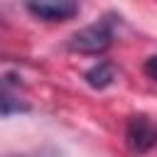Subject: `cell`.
<instances>
[{"instance_id": "obj_3", "label": "cell", "mask_w": 157, "mask_h": 157, "mask_svg": "<svg viewBox=\"0 0 157 157\" xmlns=\"http://www.w3.org/2000/svg\"><path fill=\"white\" fill-rule=\"evenodd\" d=\"M27 10L47 22H64L71 20L74 15H78V5L69 2V0H39V2H27Z\"/></svg>"}, {"instance_id": "obj_6", "label": "cell", "mask_w": 157, "mask_h": 157, "mask_svg": "<svg viewBox=\"0 0 157 157\" xmlns=\"http://www.w3.org/2000/svg\"><path fill=\"white\" fill-rule=\"evenodd\" d=\"M145 74L152 76V78L157 81V54H155L152 59H147V64H145Z\"/></svg>"}, {"instance_id": "obj_7", "label": "cell", "mask_w": 157, "mask_h": 157, "mask_svg": "<svg viewBox=\"0 0 157 157\" xmlns=\"http://www.w3.org/2000/svg\"><path fill=\"white\" fill-rule=\"evenodd\" d=\"M12 157H29V155H12Z\"/></svg>"}, {"instance_id": "obj_4", "label": "cell", "mask_w": 157, "mask_h": 157, "mask_svg": "<svg viewBox=\"0 0 157 157\" xmlns=\"http://www.w3.org/2000/svg\"><path fill=\"white\" fill-rule=\"evenodd\" d=\"M86 83L91 86V88H108L113 81H115V66L110 64V61H98L96 66H91L88 71H86Z\"/></svg>"}, {"instance_id": "obj_5", "label": "cell", "mask_w": 157, "mask_h": 157, "mask_svg": "<svg viewBox=\"0 0 157 157\" xmlns=\"http://www.w3.org/2000/svg\"><path fill=\"white\" fill-rule=\"evenodd\" d=\"M29 105L20 98H15L2 83H0V118H7V115H15V113H27Z\"/></svg>"}, {"instance_id": "obj_2", "label": "cell", "mask_w": 157, "mask_h": 157, "mask_svg": "<svg viewBox=\"0 0 157 157\" xmlns=\"http://www.w3.org/2000/svg\"><path fill=\"white\" fill-rule=\"evenodd\" d=\"M125 142L135 155H145L157 145V125L147 115H130L125 125Z\"/></svg>"}, {"instance_id": "obj_8", "label": "cell", "mask_w": 157, "mask_h": 157, "mask_svg": "<svg viewBox=\"0 0 157 157\" xmlns=\"http://www.w3.org/2000/svg\"><path fill=\"white\" fill-rule=\"evenodd\" d=\"M54 157H59V155H54Z\"/></svg>"}, {"instance_id": "obj_1", "label": "cell", "mask_w": 157, "mask_h": 157, "mask_svg": "<svg viewBox=\"0 0 157 157\" xmlns=\"http://www.w3.org/2000/svg\"><path fill=\"white\" fill-rule=\"evenodd\" d=\"M113 42V22L110 17H103L101 22H93L78 32H74L66 42V47L71 52H78V54H103Z\"/></svg>"}]
</instances>
